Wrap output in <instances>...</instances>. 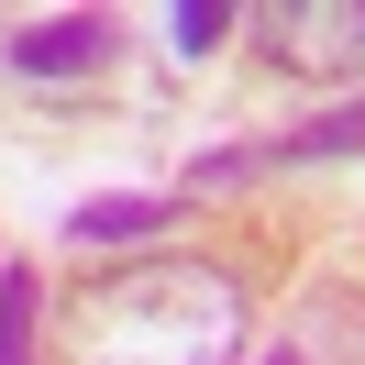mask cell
Wrapping results in <instances>:
<instances>
[{
  "instance_id": "obj_1",
  "label": "cell",
  "mask_w": 365,
  "mask_h": 365,
  "mask_svg": "<svg viewBox=\"0 0 365 365\" xmlns=\"http://www.w3.org/2000/svg\"><path fill=\"white\" fill-rule=\"evenodd\" d=\"M232 343H244V277L210 255L122 266L67 310V365H222Z\"/></svg>"
},
{
  "instance_id": "obj_2",
  "label": "cell",
  "mask_w": 365,
  "mask_h": 365,
  "mask_svg": "<svg viewBox=\"0 0 365 365\" xmlns=\"http://www.w3.org/2000/svg\"><path fill=\"white\" fill-rule=\"evenodd\" d=\"M255 45L288 78H365V0H266Z\"/></svg>"
},
{
  "instance_id": "obj_3",
  "label": "cell",
  "mask_w": 365,
  "mask_h": 365,
  "mask_svg": "<svg viewBox=\"0 0 365 365\" xmlns=\"http://www.w3.org/2000/svg\"><path fill=\"white\" fill-rule=\"evenodd\" d=\"M11 67H23V78H78V67H111V23H100V11L34 23V34H11Z\"/></svg>"
},
{
  "instance_id": "obj_4",
  "label": "cell",
  "mask_w": 365,
  "mask_h": 365,
  "mask_svg": "<svg viewBox=\"0 0 365 365\" xmlns=\"http://www.w3.org/2000/svg\"><path fill=\"white\" fill-rule=\"evenodd\" d=\"M155 222H178V200H89L67 222V244H144Z\"/></svg>"
},
{
  "instance_id": "obj_5",
  "label": "cell",
  "mask_w": 365,
  "mask_h": 365,
  "mask_svg": "<svg viewBox=\"0 0 365 365\" xmlns=\"http://www.w3.org/2000/svg\"><path fill=\"white\" fill-rule=\"evenodd\" d=\"M0 365H34V266H0Z\"/></svg>"
},
{
  "instance_id": "obj_6",
  "label": "cell",
  "mask_w": 365,
  "mask_h": 365,
  "mask_svg": "<svg viewBox=\"0 0 365 365\" xmlns=\"http://www.w3.org/2000/svg\"><path fill=\"white\" fill-rule=\"evenodd\" d=\"M266 155H299V166H310V155H365V100H354V111H321L310 133H288V144H266Z\"/></svg>"
},
{
  "instance_id": "obj_7",
  "label": "cell",
  "mask_w": 365,
  "mask_h": 365,
  "mask_svg": "<svg viewBox=\"0 0 365 365\" xmlns=\"http://www.w3.org/2000/svg\"><path fill=\"white\" fill-rule=\"evenodd\" d=\"M222 23H232L222 0H188V11H178V56H200V45H210V34H222Z\"/></svg>"
},
{
  "instance_id": "obj_8",
  "label": "cell",
  "mask_w": 365,
  "mask_h": 365,
  "mask_svg": "<svg viewBox=\"0 0 365 365\" xmlns=\"http://www.w3.org/2000/svg\"><path fill=\"white\" fill-rule=\"evenodd\" d=\"M266 365H299V354H266Z\"/></svg>"
}]
</instances>
